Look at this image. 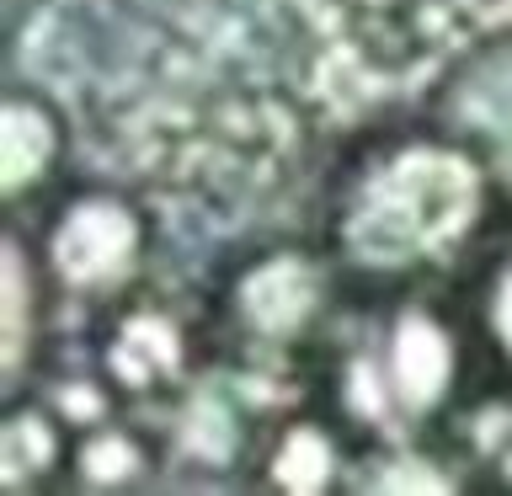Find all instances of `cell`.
<instances>
[{"mask_svg": "<svg viewBox=\"0 0 512 496\" xmlns=\"http://www.w3.org/2000/svg\"><path fill=\"white\" fill-rule=\"evenodd\" d=\"M480 166L438 139H416L384 155V171H363L342 208V235L352 256L395 272L411 262H438L475 230Z\"/></svg>", "mask_w": 512, "mask_h": 496, "instance_id": "cell-1", "label": "cell"}, {"mask_svg": "<svg viewBox=\"0 0 512 496\" xmlns=\"http://www.w3.org/2000/svg\"><path fill=\"white\" fill-rule=\"evenodd\" d=\"M470 336L475 347L491 352V363L502 368V379L512 384V230L507 240L491 251L486 272H480V288H475V304H470Z\"/></svg>", "mask_w": 512, "mask_h": 496, "instance_id": "cell-3", "label": "cell"}, {"mask_svg": "<svg viewBox=\"0 0 512 496\" xmlns=\"http://www.w3.org/2000/svg\"><path fill=\"white\" fill-rule=\"evenodd\" d=\"M342 27L379 64H411L512 22V0H331Z\"/></svg>", "mask_w": 512, "mask_h": 496, "instance_id": "cell-2", "label": "cell"}]
</instances>
